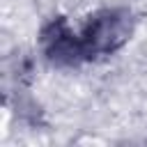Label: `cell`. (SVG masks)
Wrapping results in <instances>:
<instances>
[{"instance_id": "cell-1", "label": "cell", "mask_w": 147, "mask_h": 147, "mask_svg": "<svg viewBox=\"0 0 147 147\" xmlns=\"http://www.w3.org/2000/svg\"><path fill=\"white\" fill-rule=\"evenodd\" d=\"M87 62H99L124 51L136 30L138 16L126 5H103L90 11L78 25Z\"/></svg>"}, {"instance_id": "cell-2", "label": "cell", "mask_w": 147, "mask_h": 147, "mask_svg": "<svg viewBox=\"0 0 147 147\" xmlns=\"http://www.w3.org/2000/svg\"><path fill=\"white\" fill-rule=\"evenodd\" d=\"M37 48L41 57L57 69H78L87 64L80 30L64 14H53L39 25Z\"/></svg>"}]
</instances>
